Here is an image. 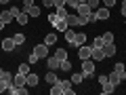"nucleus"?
<instances>
[{"mask_svg": "<svg viewBox=\"0 0 126 95\" xmlns=\"http://www.w3.org/2000/svg\"><path fill=\"white\" fill-rule=\"evenodd\" d=\"M42 4H44V6H55V2H53V0H42Z\"/></svg>", "mask_w": 126, "mask_h": 95, "instance_id": "58836bf2", "label": "nucleus"}, {"mask_svg": "<svg viewBox=\"0 0 126 95\" xmlns=\"http://www.w3.org/2000/svg\"><path fill=\"white\" fill-rule=\"evenodd\" d=\"M27 19H30V15H27V13H23V11H21V13H19L17 17H15V21H17L19 25H25V23H27Z\"/></svg>", "mask_w": 126, "mask_h": 95, "instance_id": "a211bd4d", "label": "nucleus"}, {"mask_svg": "<svg viewBox=\"0 0 126 95\" xmlns=\"http://www.w3.org/2000/svg\"><path fill=\"white\" fill-rule=\"evenodd\" d=\"M44 80H46V85H55V82L59 80V78H57V74H55V70H50V72H46Z\"/></svg>", "mask_w": 126, "mask_h": 95, "instance_id": "2eb2a0df", "label": "nucleus"}, {"mask_svg": "<svg viewBox=\"0 0 126 95\" xmlns=\"http://www.w3.org/2000/svg\"><path fill=\"white\" fill-rule=\"evenodd\" d=\"M4 74H6V72H4L2 68H0V78H4Z\"/></svg>", "mask_w": 126, "mask_h": 95, "instance_id": "37998d69", "label": "nucleus"}, {"mask_svg": "<svg viewBox=\"0 0 126 95\" xmlns=\"http://www.w3.org/2000/svg\"><path fill=\"white\" fill-rule=\"evenodd\" d=\"M63 34H65V40H67L69 45H72V42H74V38H76V32H74L72 27H67V30L63 32Z\"/></svg>", "mask_w": 126, "mask_h": 95, "instance_id": "412c9836", "label": "nucleus"}, {"mask_svg": "<svg viewBox=\"0 0 126 95\" xmlns=\"http://www.w3.org/2000/svg\"><path fill=\"white\" fill-rule=\"evenodd\" d=\"M86 17H82V15H67V25L69 27H76V25H86Z\"/></svg>", "mask_w": 126, "mask_h": 95, "instance_id": "7ed1b4c3", "label": "nucleus"}, {"mask_svg": "<svg viewBox=\"0 0 126 95\" xmlns=\"http://www.w3.org/2000/svg\"><path fill=\"white\" fill-rule=\"evenodd\" d=\"M103 40L105 42H113V34H111V32H105V34H103Z\"/></svg>", "mask_w": 126, "mask_h": 95, "instance_id": "2f4dec72", "label": "nucleus"}, {"mask_svg": "<svg viewBox=\"0 0 126 95\" xmlns=\"http://www.w3.org/2000/svg\"><path fill=\"white\" fill-rule=\"evenodd\" d=\"M69 87H72V80H57L55 85H50V93L61 95V93H65V89H69Z\"/></svg>", "mask_w": 126, "mask_h": 95, "instance_id": "f257e3e1", "label": "nucleus"}, {"mask_svg": "<svg viewBox=\"0 0 126 95\" xmlns=\"http://www.w3.org/2000/svg\"><path fill=\"white\" fill-rule=\"evenodd\" d=\"M103 51H105V57H113L116 55V42H105L103 45Z\"/></svg>", "mask_w": 126, "mask_h": 95, "instance_id": "0eeeda50", "label": "nucleus"}, {"mask_svg": "<svg viewBox=\"0 0 126 95\" xmlns=\"http://www.w3.org/2000/svg\"><path fill=\"white\" fill-rule=\"evenodd\" d=\"M15 49H17V45H15L13 36H11V38H4V40H2V51L11 53V51H15Z\"/></svg>", "mask_w": 126, "mask_h": 95, "instance_id": "423d86ee", "label": "nucleus"}, {"mask_svg": "<svg viewBox=\"0 0 126 95\" xmlns=\"http://www.w3.org/2000/svg\"><path fill=\"white\" fill-rule=\"evenodd\" d=\"M113 89H116V87H113V85H111V82H109V80H107V82H105V85H103V89H101V91H103V93H105V95H109V93H113Z\"/></svg>", "mask_w": 126, "mask_h": 95, "instance_id": "393cba45", "label": "nucleus"}, {"mask_svg": "<svg viewBox=\"0 0 126 95\" xmlns=\"http://www.w3.org/2000/svg\"><path fill=\"white\" fill-rule=\"evenodd\" d=\"M86 4H88L93 11H97V9H99V4H101V0H86Z\"/></svg>", "mask_w": 126, "mask_h": 95, "instance_id": "c85d7f7f", "label": "nucleus"}, {"mask_svg": "<svg viewBox=\"0 0 126 95\" xmlns=\"http://www.w3.org/2000/svg\"><path fill=\"white\" fill-rule=\"evenodd\" d=\"M34 53H36L40 59L42 57L46 59V57H48V45H44V42H42V45H36V47H34Z\"/></svg>", "mask_w": 126, "mask_h": 95, "instance_id": "39448f33", "label": "nucleus"}, {"mask_svg": "<svg viewBox=\"0 0 126 95\" xmlns=\"http://www.w3.org/2000/svg\"><path fill=\"white\" fill-rule=\"evenodd\" d=\"M113 72H118V74H120V78H122V80H126V68H124V63H116V68H113Z\"/></svg>", "mask_w": 126, "mask_h": 95, "instance_id": "dca6fc26", "label": "nucleus"}, {"mask_svg": "<svg viewBox=\"0 0 126 95\" xmlns=\"http://www.w3.org/2000/svg\"><path fill=\"white\" fill-rule=\"evenodd\" d=\"M38 82H40V78H38L36 74H32V72H30V74L25 76V87H36Z\"/></svg>", "mask_w": 126, "mask_h": 95, "instance_id": "9b49d317", "label": "nucleus"}, {"mask_svg": "<svg viewBox=\"0 0 126 95\" xmlns=\"http://www.w3.org/2000/svg\"><path fill=\"white\" fill-rule=\"evenodd\" d=\"M93 59H94V61H103V59H105L103 47H101V49H93Z\"/></svg>", "mask_w": 126, "mask_h": 95, "instance_id": "ddd939ff", "label": "nucleus"}, {"mask_svg": "<svg viewBox=\"0 0 126 95\" xmlns=\"http://www.w3.org/2000/svg\"><path fill=\"white\" fill-rule=\"evenodd\" d=\"M67 4L72 6V9H78V6H80V0H69Z\"/></svg>", "mask_w": 126, "mask_h": 95, "instance_id": "f704fd0d", "label": "nucleus"}, {"mask_svg": "<svg viewBox=\"0 0 126 95\" xmlns=\"http://www.w3.org/2000/svg\"><path fill=\"white\" fill-rule=\"evenodd\" d=\"M67 9H65V4L63 6H57V17H63V19H67Z\"/></svg>", "mask_w": 126, "mask_h": 95, "instance_id": "5701e85b", "label": "nucleus"}, {"mask_svg": "<svg viewBox=\"0 0 126 95\" xmlns=\"http://www.w3.org/2000/svg\"><path fill=\"white\" fill-rule=\"evenodd\" d=\"M86 21H88V23H93V21H97V13H94V11H93V13H90L88 17H86Z\"/></svg>", "mask_w": 126, "mask_h": 95, "instance_id": "72a5a7b5", "label": "nucleus"}, {"mask_svg": "<svg viewBox=\"0 0 126 95\" xmlns=\"http://www.w3.org/2000/svg\"><path fill=\"white\" fill-rule=\"evenodd\" d=\"M107 80H109V78L105 76V74H101V76H99V85H101V87H103V85H105V82H107Z\"/></svg>", "mask_w": 126, "mask_h": 95, "instance_id": "e433bc0d", "label": "nucleus"}, {"mask_svg": "<svg viewBox=\"0 0 126 95\" xmlns=\"http://www.w3.org/2000/svg\"><path fill=\"white\" fill-rule=\"evenodd\" d=\"M19 72L27 76V74H30V63H21V66H19Z\"/></svg>", "mask_w": 126, "mask_h": 95, "instance_id": "c756f323", "label": "nucleus"}, {"mask_svg": "<svg viewBox=\"0 0 126 95\" xmlns=\"http://www.w3.org/2000/svg\"><path fill=\"white\" fill-rule=\"evenodd\" d=\"M76 11H78V15H82V17H88V15L93 13V9H90L86 2H80V6H78Z\"/></svg>", "mask_w": 126, "mask_h": 95, "instance_id": "1a4fd4ad", "label": "nucleus"}, {"mask_svg": "<svg viewBox=\"0 0 126 95\" xmlns=\"http://www.w3.org/2000/svg\"><path fill=\"white\" fill-rule=\"evenodd\" d=\"M0 19H2L4 23H11L15 17H13V13H11V11H2V13H0Z\"/></svg>", "mask_w": 126, "mask_h": 95, "instance_id": "6ab92c4d", "label": "nucleus"}, {"mask_svg": "<svg viewBox=\"0 0 126 95\" xmlns=\"http://www.w3.org/2000/svg\"><path fill=\"white\" fill-rule=\"evenodd\" d=\"M38 59H40V57H38L36 53H32V55H30V59H27V63H30V66H34V63H36Z\"/></svg>", "mask_w": 126, "mask_h": 95, "instance_id": "7c9ffc66", "label": "nucleus"}, {"mask_svg": "<svg viewBox=\"0 0 126 95\" xmlns=\"http://www.w3.org/2000/svg\"><path fill=\"white\" fill-rule=\"evenodd\" d=\"M82 74H84V78H93L94 74V59H84L82 61Z\"/></svg>", "mask_w": 126, "mask_h": 95, "instance_id": "f03ea898", "label": "nucleus"}, {"mask_svg": "<svg viewBox=\"0 0 126 95\" xmlns=\"http://www.w3.org/2000/svg\"><path fill=\"white\" fill-rule=\"evenodd\" d=\"M55 42H57V36H55V34H46V38H44V45H55Z\"/></svg>", "mask_w": 126, "mask_h": 95, "instance_id": "bb28decb", "label": "nucleus"}, {"mask_svg": "<svg viewBox=\"0 0 126 95\" xmlns=\"http://www.w3.org/2000/svg\"><path fill=\"white\" fill-rule=\"evenodd\" d=\"M13 82H15V85H19V87H23V85H25V74L17 72V74L13 76Z\"/></svg>", "mask_w": 126, "mask_h": 95, "instance_id": "f3484780", "label": "nucleus"}, {"mask_svg": "<svg viewBox=\"0 0 126 95\" xmlns=\"http://www.w3.org/2000/svg\"><path fill=\"white\" fill-rule=\"evenodd\" d=\"M2 80H6V82H9V85H13V76H11V72H6V74H4V78H2Z\"/></svg>", "mask_w": 126, "mask_h": 95, "instance_id": "c9c22d12", "label": "nucleus"}, {"mask_svg": "<svg viewBox=\"0 0 126 95\" xmlns=\"http://www.w3.org/2000/svg\"><path fill=\"white\" fill-rule=\"evenodd\" d=\"M59 70H63V72H69V70H72V61H69V59H63V61L59 63Z\"/></svg>", "mask_w": 126, "mask_h": 95, "instance_id": "4be33fe9", "label": "nucleus"}, {"mask_svg": "<svg viewBox=\"0 0 126 95\" xmlns=\"http://www.w3.org/2000/svg\"><path fill=\"white\" fill-rule=\"evenodd\" d=\"M86 38H88V36H86V34H82V32H80V34H76V38H74L72 47H82V45L86 42Z\"/></svg>", "mask_w": 126, "mask_h": 95, "instance_id": "f8f14e48", "label": "nucleus"}, {"mask_svg": "<svg viewBox=\"0 0 126 95\" xmlns=\"http://www.w3.org/2000/svg\"><path fill=\"white\" fill-rule=\"evenodd\" d=\"M94 13H97V19H101V21L109 19V9H107V6H99V9L94 11Z\"/></svg>", "mask_w": 126, "mask_h": 95, "instance_id": "9d476101", "label": "nucleus"}, {"mask_svg": "<svg viewBox=\"0 0 126 95\" xmlns=\"http://www.w3.org/2000/svg\"><path fill=\"white\" fill-rule=\"evenodd\" d=\"M67 2H69V0H65V4H67Z\"/></svg>", "mask_w": 126, "mask_h": 95, "instance_id": "a18cd8bd", "label": "nucleus"}, {"mask_svg": "<svg viewBox=\"0 0 126 95\" xmlns=\"http://www.w3.org/2000/svg\"><path fill=\"white\" fill-rule=\"evenodd\" d=\"M55 57H57L59 61H63V59H67V51H65V49H57V53H55Z\"/></svg>", "mask_w": 126, "mask_h": 95, "instance_id": "b1692460", "label": "nucleus"}, {"mask_svg": "<svg viewBox=\"0 0 126 95\" xmlns=\"http://www.w3.org/2000/svg\"><path fill=\"white\" fill-rule=\"evenodd\" d=\"M6 89H9V82L0 78V93H2V91H6Z\"/></svg>", "mask_w": 126, "mask_h": 95, "instance_id": "473e14b6", "label": "nucleus"}, {"mask_svg": "<svg viewBox=\"0 0 126 95\" xmlns=\"http://www.w3.org/2000/svg\"><path fill=\"white\" fill-rule=\"evenodd\" d=\"M11 0H0V4H9Z\"/></svg>", "mask_w": 126, "mask_h": 95, "instance_id": "c03bdc74", "label": "nucleus"}, {"mask_svg": "<svg viewBox=\"0 0 126 95\" xmlns=\"http://www.w3.org/2000/svg\"><path fill=\"white\" fill-rule=\"evenodd\" d=\"M80 2H86V0H80Z\"/></svg>", "mask_w": 126, "mask_h": 95, "instance_id": "49530a36", "label": "nucleus"}, {"mask_svg": "<svg viewBox=\"0 0 126 95\" xmlns=\"http://www.w3.org/2000/svg\"><path fill=\"white\" fill-rule=\"evenodd\" d=\"M78 57H80V61H84V59H90V57H93V47H86V45L78 47Z\"/></svg>", "mask_w": 126, "mask_h": 95, "instance_id": "20e7f679", "label": "nucleus"}, {"mask_svg": "<svg viewBox=\"0 0 126 95\" xmlns=\"http://www.w3.org/2000/svg\"><path fill=\"white\" fill-rule=\"evenodd\" d=\"M103 45H105L103 36H101V38H94V40H93V49H101V47H103Z\"/></svg>", "mask_w": 126, "mask_h": 95, "instance_id": "cd10ccee", "label": "nucleus"}, {"mask_svg": "<svg viewBox=\"0 0 126 95\" xmlns=\"http://www.w3.org/2000/svg\"><path fill=\"white\" fill-rule=\"evenodd\" d=\"M120 11H122V15H124V17H126V0H124V2H122V9H120Z\"/></svg>", "mask_w": 126, "mask_h": 95, "instance_id": "a19ab883", "label": "nucleus"}, {"mask_svg": "<svg viewBox=\"0 0 126 95\" xmlns=\"http://www.w3.org/2000/svg\"><path fill=\"white\" fill-rule=\"evenodd\" d=\"M53 2H55V6H63L65 4V0H53Z\"/></svg>", "mask_w": 126, "mask_h": 95, "instance_id": "ea45409f", "label": "nucleus"}, {"mask_svg": "<svg viewBox=\"0 0 126 95\" xmlns=\"http://www.w3.org/2000/svg\"><path fill=\"white\" fill-rule=\"evenodd\" d=\"M82 80H84V74L82 72H74L72 74V85H80Z\"/></svg>", "mask_w": 126, "mask_h": 95, "instance_id": "aec40b11", "label": "nucleus"}, {"mask_svg": "<svg viewBox=\"0 0 126 95\" xmlns=\"http://www.w3.org/2000/svg\"><path fill=\"white\" fill-rule=\"evenodd\" d=\"M4 25H6V23H4V21H2V19H0V32L4 30Z\"/></svg>", "mask_w": 126, "mask_h": 95, "instance_id": "79ce46f5", "label": "nucleus"}, {"mask_svg": "<svg viewBox=\"0 0 126 95\" xmlns=\"http://www.w3.org/2000/svg\"><path fill=\"white\" fill-rule=\"evenodd\" d=\"M107 78H109V82H111L113 87H118V85L122 82V78H120V74H118V72H109V74H107Z\"/></svg>", "mask_w": 126, "mask_h": 95, "instance_id": "4468645a", "label": "nucleus"}, {"mask_svg": "<svg viewBox=\"0 0 126 95\" xmlns=\"http://www.w3.org/2000/svg\"><path fill=\"white\" fill-rule=\"evenodd\" d=\"M13 40H15V45H17V47H21L23 42H25V36H23V34H15Z\"/></svg>", "mask_w": 126, "mask_h": 95, "instance_id": "a878e982", "label": "nucleus"}, {"mask_svg": "<svg viewBox=\"0 0 126 95\" xmlns=\"http://www.w3.org/2000/svg\"><path fill=\"white\" fill-rule=\"evenodd\" d=\"M9 11H11V13H13V17H17V15H19V13H21V11H19V9H17V6H11V9H9Z\"/></svg>", "mask_w": 126, "mask_h": 95, "instance_id": "4c0bfd02", "label": "nucleus"}, {"mask_svg": "<svg viewBox=\"0 0 126 95\" xmlns=\"http://www.w3.org/2000/svg\"><path fill=\"white\" fill-rule=\"evenodd\" d=\"M59 63H61V61H59V59L55 57V55L46 57V66H48V70H55V72H57V70H59Z\"/></svg>", "mask_w": 126, "mask_h": 95, "instance_id": "6e6552de", "label": "nucleus"}]
</instances>
